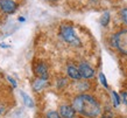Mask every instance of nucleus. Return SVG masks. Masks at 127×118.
<instances>
[{"label": "nucleus", "mask_w": 127, "mask_h": 118, "mask_svg": "<svg viewBox=\"0 0 127 118\" xmlns=\"http://www.w3.org/2000/svg\"><path fill=\"white\" fill-rule=\"evenodd\" d=\"M47 118H61V116H60V114L58 112H56V111H48L46 115Z\"/></svg>", "instance_id": "13"}, {"label": "nucleus", "mask_w": 127, "mask_h": 118, "mask_svg": "<svg viewBox=\"0 0 127 118\" xmlns=\"http://www.w3.org/2000/svg\"><path fill=\"white\" fill-rule=\"evenodd\" d=\"M20 95L22 96L23 102H25V104H26L27 107H29V108H33V107H34V102H33V99H32L31 97H29V96L26 94V92L21 90V91H20Z\"/></svg>", "instance_id": "10"}, {"label": "nucleus", "mask_w": 127, "mask_h": 118, "mask_svg": "<svg viewBox=\"0 0 127 118\" xmlns=\"http://www.w3.org/2000/svg\"><path fill=\"white\" fill-rule=\"evenodd\" d=\"M66 74H68V76H69L70 78H72V80H79L82 77L81 74H79L78 68L73 67V65H68V68H66Z\"/></svg>", "instance_id": "8"}, {"label": "nucleus", "mask_w": 127, "mask_h": 118, "mask_svg": "<svg viewBox=\"0 0 127 118\" xmlns=\"http://www.w3.org/2000/svg\"><path fill=\"white\" fill-rule=\"evenodd\" d=\"M0 8L6 14H13L18 9V4L14 0H0Z\"/></svg>", "instance_id": "4"}, {"label": "nucleus", "mask_w": 127, "mask_h": 118, "mask_svg": "<svg viewBox=\"0 0 127 118\" xmlns=\"http://www.w3.org/2000/svg\"><path fill=\"white\" fill-rule=\"evenodd\" d=\"M121 99H123V103L127 105V91H123L121 92Z\"/></svg>", "instance_id": "16"}, {"label": "nucleus", "mask_w": 127, "mask_h": 118, "mask_svg": "<svg viewBox=\"0 0 127 118\" xmlns=\"http://www.w3.org/2000/svg\"><path fill=\"white\" fill-rule=\"evenodd\" d=\"M35 74L36 76L41 78V80H46L49 77V74H48V68L44 63H37L36 67H35Z\"/></svg>", "instance_id": "7"}, {"label": "nucleus", "mask_w": 127, "mask_h": 118, "mask_svg": "<svg viewBox=\"0 0 127 118\" xmlns=\"http://www.w3.org/2000/svg\"><path fill=\"white\" fill-rule=\"evenodd\" d=\"M72 107L76 112L88 118H96L101 112L99 102L93 96L86 94L76 96L72 101Z\"/></svg>", "instance_id": "1"}, {"label": "nucleus", "mask_w": 127, "mask_h": 118, "mask_svg": "<svg viewBox=\"0 0 127 118\" xmlns=\"http://www.w3.org/2000/svg\"><path fill=\"white\" fill-rule=\"evenodd\" d=\"M99 80H100L101 84H103L105 88H107V82H106V78H105V76H104V74H103V72H100L99 74Z\"/></svg>", "instance_id": "15"}, {"label": "nucleus", "mask_w": 127, "mask_h": 118, "mask_svg": "<svg viewBox=\"0 0 127 118\" xmlns=\"http://www.w3.org/2000/svg\"><path fill=\"white\" fill-rule=\"evenodd\" d=\"M60 34H61L62 39L69 43L71 46H75V47H81L82 46V42H81V39L77 36V34L75 33L73 28L69 25H62L61 28H60Z\"/></svg>", "instance_id": "2"}, {"label": "nucleus", "mask_w": 127, "mask_h": 118, "mask_svg": "<svg viewBox=\"0 0 127 118\" xmlns=\"http://www.w3.org/2000/svg\"><path fill=\"white\" fill-rule=\"evenodd\" d=\"M113 46L119 50V53L127 56V29H121L112 38Z\"/></svg>", "instance_id": "3"}, {"label": "nucleus", "mask_w": 127, "mask_h": 118, "mask_svg": "<svg viewBox=\"0 0 127 118\" xmlns=\"http://www.w3.org/2000/svg\"><path fill=\"white\" fill-rule=\"evenodd\" d=\"M110 22V13H104L103 15H101V19H100V23H101V26H107V23Z\"/></svg>", "instance_id": "11"}, {"label": "nucleus", "mask_w": 127, "mask_h": 118, "mask_svg": "<svg viewBox=\"0 0 127 118\" xmlns=\"http://www.w3.org/2000/svg\"><path fill=\"white\" fill-rule=\"evenodd\" d=\"M58 114L61 118H75L76 116V110L73 109L72 105H68V104H63L60 107Z\"/></svg>", "instance_id": "5"}, {"label": "nucleus", "mask_w": 127, "mask_h": 118, "mask_svg": "<svg viewBox=\"0 0 127 118\" xmlns=\"http://www.w3.org/2000/svg\"><path fill=\"white\" fill-rule=\"evenodd\" d=\"M46 84H47L46 83V80L37 78V80L33 83V89H34V91H40V90H42L43 88L46 87Z\"/></svg>", "instance_id": "9"}, {"label": "nucleus", "mask_w": 127, "mask_h": 118, "mask_svg": "<svg viewBox=\"0 0 127 118\" xmlns=\"http://www.w3.org/2000/svg\"><path fill=\"white\" fill-rule=\"evenodd\" d=\"M120 18L123 20V22L125 25H127V8H123L120 11Z\"/></svg>", "instance_id": "12"}, {"label": "nucleus", "mask_w": 127, "mask_h": 118, "mask_svg": "<svg viewBox=\"0 0 127 118\" xmlns=\"http://www.w3.org/2000/svg\"><path fill=\"white\" fill-rule=\"evenodd\" d=\"M7 78H8V81H9V82H11V83H12V85H13V87H14V88H16V82H15V81L13 80V78H12L11 76H8Z\"/></svg>", "instance_id": "17"}, {"label": "nucleus", "mask_w": 127, "mask_h": 118, "mask_svg": "<svg viewBox=\"0 0 127 118\" xmlns=\"http://www.w3.org/2000/svg\"><path fill=\"white\" fill-rule=\"evenodd\" d=\"M78 70H79V74L83 78H92L95 76V70H93L88 63H81L79 67H78Z\"/></svg>", "instance_id": "6"}, {"label": "nucleus", "mask_w": 127, "mask_h": 118, "mask_svg": "<svg viewBox=\"0 0 127 118\" xmlns=\"http://www.w3.org/2000/svg\"><path fill=\"white\" fill-rule=\"evenodd\" d=\"M53 1H55V0H53Z\"/></svg>", "instance_id": "18"}, {"label": "nucleus", "mask_w": 127, "mask_h": 118, "mask_svg": "<svg viewBox=\"0 0 127 118\" xmlns=\"http://www.w3.org/2000/svg\"><path fill=\"white\" fill-rule=\"evenodd\" d=\"M112 98H113V102H114V107H118L120 103V98L116 91H112Z\"/></svg>", "instance_id": "14"}]
</instances>
